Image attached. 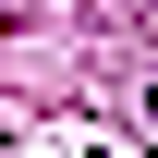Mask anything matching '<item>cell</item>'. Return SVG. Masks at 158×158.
Returning a JSON list of instances; mask_svg holds the SVG:
<instances>
[{
    "label": "cell",
    "instance_id": "1",
    "mask_svg": "<svg viewBox=\"0 0 158 158\" xmlns=\"http://www.w3.org/2000/svg\"><path fill=\"white\" fill-rule=\"evenodd\" d=\"M146 122H158V98H146Z\"/></svg>",
    "mask_w": 158,
    "mask_h": 158
}]
</instances>
